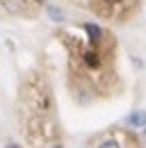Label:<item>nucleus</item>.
<instances>
[{"mask_svg":"<svg viewBox=\"0 0 146 148\" xmlns=\"http://www.w3.org/2000/svg\"><path fill=\"white\" fill-rule=\"evenodd\" d=\"M126 123L130 125V128H135V130L146 128V110H135V112H130V114L126 116Z\"/></svg>","mask_w":146,"mask_h":148,"instance_id":"obj_1","label":"nucleus"},{"mask_svg":"<svg viewBox=\"0 0 146 148\" xmlns=\"http://www.w3.org/2000/svg\"><path fill=\"white\" fill-rule=\"evenodd\" d=\"M85 32L89 34L91 46H98V43H101V39H103V30H101L96 23H85Z\"/></svg>","mask_w":146,"mask_h":148,"instance_id":"obj_2","label":"nucleus"},{"mask_svg":"<svg viewBox=\"0 0 146 148\" xmlns=\"http://www.w3.org/2000/svg\"><path fill=\"white\" fill-rule=\"evenodd\" d=\"M46 14H48V18L53 21V23H64V18H66L64 12H62L59 7H55V5H48V7H46Z\"/></svg>","mask_w":146,"mask_h":148,"instance_id":"obj_3","label":"nucleus"},{"mask_svg":"<svg viewBox=\"0 0 146 148\" xmlns=\"http://www.w3.org/2000/svg\"><path fill=\"white\" fill-rule=\"evenodd\" d=\"M96 148H123V146H121V141H119V139H114V137H107V139H103V141H101V144H98Z\"/></svg>","mask_w":146,"mask_h":148,"instance_id":"obj_4","label":"nucleus"},{"mask_svg":"<svg viewBox=\"0 0 146 148\" xmlns=\"http://www.w3.org/2000/svg\"><path fill=\"white\" fill-rule=\"evenodd\" d=\"M85 62H87V66H98V64H101L98 53H96V50H87V53H85Z\"/></svg>","mask_w":146,"mask_h":148,"instance_id":"obj_5","label":"nucleus"},{"mask_svg":"<svg viewBox=\"0 0 146 148\" xmlns=\"http://www.w3.org/2000/svg\"><path fill=\"white\" fill-rule=\"evenodd\" d=\"M139 134H142V139L146 141V128H142V130H139Z\"/></svg>","mask_w":146,"mask_h":148,"instance_id":"obj_6","label":"nucleus"},{"mask_svg":"<svg viewBox=\"0 0 146 148\" xmlns=\"http://www.w3.org/2000/svg\"><path fill=\"white\" fill-rule=\"evenodd\" d=\"M7 148H21L18 144H7Z\"/></svg>","mask_w":146,"mask_h":148,"instance_id":"obj_7","label":"nucleus"},{"mask_svg":"<svg viewBox=\"0 0 146 148\" xmlns=\"http://www.w3.org/2000/svg\"><path fill=\"white\" fill-rule=\"evenodd\" d=\"M50 148H64V146H62V144H55V146H50Z\"/></svg>","mask_w":146,"mask_h":148,"instance_id":"obj_8","label":"nucleus"}]
</instances>
